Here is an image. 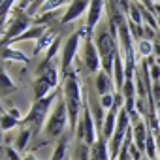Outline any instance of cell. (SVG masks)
Here are the masks:
<instances>
[{
    "mask_svg": "<svg viewBox=\"0 0 160 160\" xmlns=\"http://www.w3.org/2000/svg\"><path fill=\"white\" fill-rule=\"evenodd\" d=\"M62 98L66 102L68 109V124L72 136H75L77 122L81 117L83 106H85V96H83V87H81V79H79V70L73 66L66 75H64V83H62Z\"/></svg>",
    "mask_w": 160,
    "mask_h": 160,
    "instance_id": "obj_1",
    "label": "cell"
},
{
    "mask_svg": "<svg viewBox=\"0 0 160 160\" xmlns=\"http://www.w3.org/2000/svg\"><path fill=\"white\" fill-rule=\"evenodd\" d=\"M92 38H94V43H96V49H98V55H100L102 70L113 77V62H115L117 53L121 51L119 42L113 38V34L109 32V28H102V30L94 32Z\"/></svg>",
    "mask_w": 160,
    "mask_h": 160,
    "instance_id": "obj_2",
    "label": "cell"
},
{
    "mask_svg": "<svg viewBox=\"0 0 160 160\" xmlns=\"http://www.w3.org/2000/svg\"><path fill=\"white\" fill-rule=\"evenodd\" d=\"M58 92H60V89H57L53 94H49V96H45V98H42V100H34V104L30 106L28 113L25 115V119H23L21 124H23V126H28L34 136H36L40 130H43L45 121H47V117H49V109L53 108V102L58 98Z\"/></svg>",
    "mask_w": 160,
    "mask_h": 160,
    "instance_id": "obj_3",
    "label": "cell"
},
{
    "mask_svg": "<svg viewBox=\"0 0 160 160\" xmlns=\"http://www.w3.org/2000/svg\"><path fill=\"white\" fill-rule=\"evenodd\" d=\"M66 126H68V109H66V102H64L62 91H60L57 104L53 106V111L49 113L45 126H43L45 139H60L66 134Z\"/></svg>",
    "mask_w": 160,
    "mask_h": 160,
    "instance_id": "obj_4",
    "label": "cell"
},
{
    "mask_svg": "<svg viewBox=\"0 0 160 160\" xmlns=\"http://www.w3.org/2000/svg\"><path fill=\"white\" fill-rule=\"evenodd\" d=\"M79 42H81V34H79V30H75L73 34L68 36V40L64 42V45L60 49V72L64 75L73 68L75 55H77V49H79Z\"/></svg>",
    "mask_w": 160,
    "mask_h": 160,
    "instance_id": "obj_5",
    "label": "cell"
},
{
    "mask_svg": "<svg viewBox=\"0 0 160 160\" xmlns=\"http://www.w3.org/2000/svg\"><path fill=\"white\" fill-rule=\"evenodd\" d=\"M104 8H106V2H91L89 6V12H87V21L83 25V28H79V34H81V40L85 38H92L94 32H96V25L98 21L102 19V13H104Z\"/></svg>",
    "mask_w": 160,
    "mask_h": 160,
    "instance_id": "obj_6",
    "label": "cell"
},
{
    "mask_svg": "<svg viewBox=\"0 0 160 160\" xmlns=\"http://www.w3.org/2000/svg\"><path fill=\"white\" fill-rule=\"evenodd\" d=\"M100 55L94 43V38H85L83 40V68L87 70V73L96 75L100 72Z\"/></svg>",
    "mask_w": 160,
    "mask_h": 160,
    "instance_id": "obj_7",
    "label": "cell"
},
{
    "mask_svg": "<svg viewBox=\"0 0 160 160\" xmlns=\"http://www.w3.org/2000/svg\"><path fill=\"white\" fill-rule=\"evenodd\" d=\"M94 87H96V92L100 96H106V94H115V83H113V77L109 73H106L104 70H100L96 75H94Z\"/></svg>",
    "mask_w": 160,
    "mask_h": 160,
    "instance_id": "obj_8",
    "label": "cell"
},
{
    "mask_svg": "<svg viewBox=\"0 0 160 160\" xmlns=\"http://www.w3.org/2000/svg\"><path fill=\"white\" fill-rule=\"evenodd\" d=\"M89 6H91V2H70V4L66 6L64 13H62L60 25H68V23L75 21L79 15H83L85 12H89Z\"/></svg>",
    "mask_w": 160,
    "mask_h": 160,
    "instance_id": "obj_9",
    "label": "cell"
},
{
    "mask_svg": "<svg viewBox=\"0 0 160 160\" xmlns=\"http://www.w3.org/2000/svg\"><path fill=\"white\" fill-rule=\"evenodd\" d=\"M91 160H111L109 143H108V139L102 134L98 136V141L91 147Z\"/></svg>",
    "mask_w": 160,
    "mask_h": 160,
    "instance_id": "obj_10",
    "label": "cell"
},
{
    "mask_svg": "<svg viewBox=\"0 0 160 160\" xmlns=\"http://www.w3.org/2000/svg\"><path fill=\"white\" fill-rule=\"evenodd\" d=\"M17 91V85H15V81L8 75V72H6V68L0 64V100H4V98H8L10 94H13Z\"/></svg>",
    "mask_w": 160,
    "mask_h": 160,
    "instance_id": "obj_11",
    "label": "cell"
},
{
    "mask_svg": "<svg viewBox=\"0 0 160 160\" xmlns=\"http://www.w3.org/2000/svg\"><path fill=\"white\" fill-rule=\"evenodd\" d=\"M57 38H58V34L53 30V28H47V32L36 42V47H34V55H40V53H47V49L57 42Z\"/></svg>",
    "mask_w": 160,
    "mask_h": 160,
    "instance_id": "obj_12",
    "label": "cell"
},
{
    "mask_svg": "<svg viewBox=\"0 0 160 160\" xmlns=\"http://www.w3.org/2000/svg\"><path fill=\"white\" fill-rule=\"evenodd\" d=\"M32 130L28 128V126H23L21 130H19V134H17V138H15V141H13V149L21 154V152H25L27 151V147H28V143H30V139H32Z\"/></svg>",
    "mask_w": 160,
    "mask_h": 160,
    "instance_id": "obj_13",
    "label": "cell"
},
{
    "mask_svg": "<svg viewBox=\"0 0 160 160\" xmlns=\"http://www.w3.org/2000/svg\"><path fill=\"white\" fill-rule=\"evenodd\" d=\"M0 58L2 60H12V62H28V57L23 51L13 49V45L12 47H4L2 51H0Z\"/></svg>",
    "mask_w": 160,
    "mask_h": 160,
    "instance_id": "obj_14",
    "label": "cell"
},
{
    "mask_svg": "<svg viewBox=\"0 0 160 160\" xmlns=\"http://www.w3.org/2000/svg\"><path fill=\"white\" fill-rule=\"evenodd\" d=\"M73 160H91V147L85 141H77L73 149Z\"/></svg>",
    "mask_w": 160,
    "mask_h": 160,
    "instance_id": "obj_15",
    "label": "cell"
},
{
    "mask_svg": "<svg viewBox=\"0 0 160 160\" xmlns=\"http://www.w3.org/2000/svg\"><path fill=\"white\" fill-rule=\"evenodd\" d=\"M138 55L143 57V58L154 55V43L149 42V40H141V42H138Z\"/></svg>",
    "mask_w": 160,
    "mask_h": 160,
    "instance_id": "obj_16",
    "label": "cell"
},
{
    "mask_svg": "<svg viewBox=\"0 0 160 160\" xmlns=\"http://www.w3.org/2000/svg\"><path fill=\"white\" fill-rule=\"evenodd\" d=\"M17 124H21L19 121H15L13 117H10L8 115V111L2 115V117H0V128H2L4 132H8V130H12L13 126H17Z\"/></svg>",
    "mask_w": 160,
    "mask_h": 160,
    "instance_id": "obj_17",
    "label": "cell"
},
{
    "mask_svg": "<svg viewBox=\"0 0 160 160\" xmlns=\"http://www.w3.org/2000/svg\"><path fill=\"white\" fill-rule=\"evenodd\" d=\"M115 98L117 94H106V96H100V106L104 108V111H109L115 104Z\"/></svg>",
    "mask_w": 160,
    "mask_h": 160,
    "instance_id": "obj_18",
    "label": "cell"
},
{
    "mask_svg": "<svg viewBox=\"0 0 160 160\" xmlns=\"http://www.w3.org/2000/svg\"><path fill=\"white\" fill-rule=\"evenodd\" d=\"M151 94H152V100L156 104V108L160 106V81H154L152 87H151Z\"/></svg>",
    "mask_w": 160,
    "mask_h": 160,
    "instance_id": "obj_19",
    "label": "cell"
},
{
    "mask_svg": "<svg viewBox=\"0 0 160 160\" xmlns=\"http://www.w3.org/2000/svg\"><path fill=\"white\" fill-rule=\"evenodd\" d=\"M2 149H4V152H6V156H8L10 160H21V158H23V156H21L15 149H12L10 145H6V147H2Z\"/></svg>",
    "mask_w": 160,
    "mask_h": 160,
    "instance_id": "obj_20",
    "label": "cell"
},
{
    "mask_svg": "<svg viewBox=\"0 0 160 160\" xmlns=\"http://www.w3.org/2000/svg\"><path fill=\"white\" fill-rule=\"evenodd\" d=\"M6 111H8V115H10V117H13L15 121H19V122H23V119H25V117L21 115V111H19L17 108H10V109H6Z\"/></svg>",
    "mask_w": 160,
    "mask_h": 160,
    "instance_id": "obj_21",
    "label": "cell"
},
{
    "mask_svg": "<svg viewBox=\"0 0 160 160\" xmlns=\"http://www.w3.org/2000/svg\"><path fill=\"white\" fill-rule=\"evenodd\" d=\"M21 160H40V158H36L32 152H27V154H23V158Z\"/></svg>",
    "mask_w": 160,
    "mask_h": 160,
    "instance_id": "obj_22",
    "label": "cell"
},
{
    "mask_svg": "<svg viewBox=\"0 0 160 160\" xmlns=\"http://www.w3.org/2000/svg\"><path fill=\"white\" fill-rule=\"evenodd\" d=\"M6 145V139H4V130L0 128V147H4Z\"/></svg>",
    "mask_w": 160,
    "mask_h": 160,
    "instance_id": "obj_23",
    "label": "cell"
},
{
    "mask_svg": "<svg viewBox=\"0 0 160 160\" xmlns=\"http://www.w3.org/2000/svg\"><path fill=\"white\" fill-rule=\"evenodd\" d=\"M4 113H6V109H4V106H2V104H0V117H2Z\"/></svg>",
    "mask_w": 160,
    "mask_h": 160,
    "instance_id": "obj_24",
    "label": "cell"
},
{
    "mask_svg": "<svg viewBox=\"0 0 160 160\" xmlns=\"http://www.w3.org/2000/svg\"><path fill=\"white\" fill-rule=\"evenodd\" d=\"M156 117H158V124H160V106L156 108Z\"/></svg>",
    "mask_w": 160,
    "mask_h": 160,
    "instance_id": "obj_25",
    "label": "cell"
},
{
    "mask_svg": "<svg viewBox=\"0 0 160 160\" xmlns=\"http://www.w3.org/2000/svg\"><path fill=\"white\" fill-rule=\"evenodd\" d=\"M156 23H158V28H160V17H156Z\"/></svg>",
    "mask_w": 160,
    "mask_h": 160,
    "instance_id": "obj_26",
    "label": "cell"
},
{
    "mask_svg": "<svg viewBox=\"0 0 160 160\" xmlns=\"http://www.w3.org/2000/svg\"><path fill=\"white\" fill-rule=\"evenodd\" d=\"M64 160H70V156H68V158H64Z\"/></svg>",
    "mask_w": 160,
    "mask_h": 160,
    "instance_id": "obj_27",
    "label": "cell"
}]
</instances>
